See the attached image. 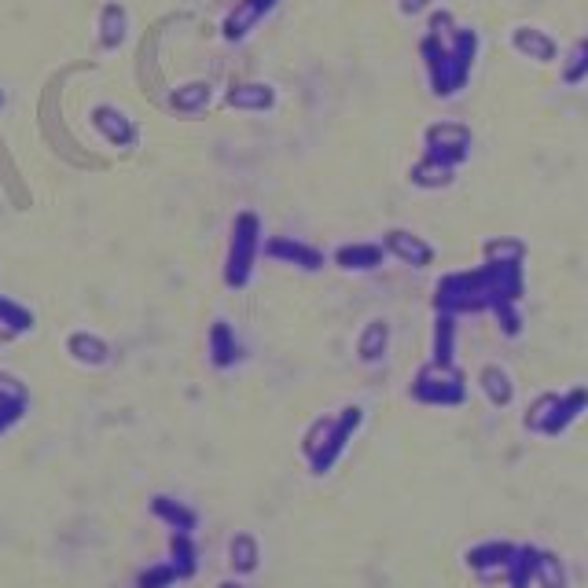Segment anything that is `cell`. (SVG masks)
Here are the masks:
<instances>
[{"instance_id": "cell-4", "label": "cell", "mask_w": 588, "mask_h": 588, "mask_svg": "<svg viewBox=\"0 0 588 588\" xmlns=\"http://www.w3.org/2000/svg\"><path fill=\"white\" fill-rule=\"evenodd\" d=\"M379 243H383L386 258L401 261V265H408V269H430L434 258H438V250L430 247L423 236H416L412 228H386Z\"/></svg>"}, {"instance_id": "cell-1", "label": "cell", "mask_w": 588, "mask_h": 588, "mask_svg": "<svg viewBox=\"0 0 588 588\" xmlns=\"http://www.w3.org/2000/svg\"><path fill=\"white\" fill-rule=\"evenodd\" d=\"M265 254V236H261V217L254 210H239L232 221L225 254V283L232 291H243L254 280V265Z\"/></svg>"}, {"instance_id": "cell-6", "label": "cell", "mask_w": 588, "mask_h": 588, "mask_svg": "<svg viewBox=\"0 0 588 588\" xmlns=\"http://www.w3.org/2000/svg\"><path fill=\"white\" fill-rule=\"evenodd\" d=\"M89 118H92V129H96L111 147H133L136 140H140L136 122L122 111V107H114V103H96Z\"/></svg>"}, {"instance_id": "cell-19", "label": "cell", "mask_w": 588, "mask_h": 588, "mask_svg": "<svg viewBox=\"0 0 588 588\" xmlns=\"http://www.w3.org/2000/svg\"><path fill=\"white\" fill-rule=\"evenodd\" d=\"M386 342H390V324H386V320H372V324L361 331V339H357V353H361V361L364 364L383 361Z\"/></svg>"}, {"instance_id": "cell-9", "label": "cell", "mask_w": 588, "mask_h": 588, "mask_svg": "<svg viewBox=\"0 0 588 588\" xmlns=\"http://www.w3.org/2000/svg\"><path fill=\"white\" fill-rule=\"evenodd\" d=\"M225 107L247 114H265L276 107V89H272L269 81H236L225 92Z\"/></svg>"}, {"instance_id": "cell-8", "label": "cell", "mask_w": 588, "mask_h": 588, "mask_svg": "<svg viewBox=\"0 0 588 588\" xmlns=\"http://www.w3.org/2000/svg\"><path fill=\"white\" fill-rule=\"evenodd\" d=\"M276 4H280V0H236V8H232V12L225 15V23H221V37H225L228 45L247 41V37L254 34V26H258Z\"/></svg>"}, {"instance_id": "cell-15", "label": "cell", "mask_w": 588, "mask_h": 588, "mask_svg": "<svg viewBox=\"0 0 588 588\" xmlns=\"http://www.w3.org/2000/svg\"><path fill=\"white\" fill-rule=\"evenodd\" d=\"M67 353L74 357L78 364H107V357H111V346L100 339V335H92V331H74L67 339Z\"/></svg>"}, {"instance_id": "cell-18", "label": "cell", "mask_w": 588, "mask_h": 588, "mask_svg": "<svg viewBox=\"0 0 588 588\" xmlns=\"http://www.w3.org/2000/svg\"><path fill=\"white\" fill-rule=\"evenodd\" d=\"M210 361H214L217 368H228V364L239 361L236 331H232V324H225V320H217L214 328H210Z\"/></svg>"}, {"instance_id": "cell-14", "label": "cell", "mask_w": 588, "mask_h": 588, "mask_svg": "<svg viewBox=\"0 0 588 588\" xmlns=\"http://www.w3.org/2000/svg\"><path fill=\"white\" fill-rule=\"evenodd\" d=\"M416 397L419 401H438V405H456V401H464V379L460 375H441V379L419 375Z\"/></svg>"}, {"instance_id": "cell-5", "label": "cell", "mask_w": 588, "mask_h": 588, "mask_svg": "<svg viewBox=\"0 0 588 588\" xmlns=\"http://www.w3.org/2000/svg\"><path fill=\"white\" fill-rule=\"evenodd\" d=\"M265 258L280 261V265H291V269H302V272H320L328 265V254L317 250L313 243L298 236H272L265 243Z\"/></svg>"}, {"instance_id": "cell-13", "label": "cell", "mask_w": 588, "mask_h": 588, "mask_svg": "<svg viewBox=\"0 0 588 588\" xmlns=\"http://www.w3.org/2000/svg\"><path fill=\"white\" fill-rule=\"evenodd\" d=\"M214 100V85L210 81H184L177 89L170 92V111L177 114H203Z\"/></svg>"}, {"instance_id": "cell-29", "label": "cell", "mask_w": 588, "mask_h": 588, "mask_svg": "<svg viewBox=\"0 0 588 588\" xmlns=\"http://www.w3.org/2000/svg\"><path fill=\"white\" fill-rule=\"evenodd\" d=\"M0 401H15V405H26V386L15 379V375L0 372Z\"/></svg>"}, {"instance_id": "cell-3", "label": "cell", "mask_w": 588, "mask_h": 588, "mask_svg": "<svg viewBox=\"0 0 588 588\" xmlns=\"http://www.w3.org/2000/svg\"><path fill=\"white\" fill-rule=\"evenodd\" d=\"M471 129H467L464 122H434L423 129V155H430V159L438 162H449V166H464L467 159H471Z\"/></svg>"}, {"instance_id": "cell-12", "label": "cell", "mask_w": 588, "mask_h": 588, "mask_svg": "<svg viewBox=\"0 0 588 588\" xmlns=\"http://www.w3.org/2000/svg\"><path fill=\"white\" fill-rule=\"evenodd\" d=\"M408 181H412V188H423V192H441V188H449V184L456 181V166L423 155V159L408 170Z\"/></svg>"}, {"instance_id": "cell-10", "label": "cell", "mask_w": 588, "mask_h": 588, "mask_svg": "<svg viewBox=\"0 0 588 588\" xmlns=\"http://www.w3.org/2000/svg\"><path fill=\"white\" fill-rule=\"evenodd\" d=\"M331 261L346 272H375L386 265V250L383 243H368V239H357V243H342Z\"/></svg>"}, {"instance_id": "cell-2", "label": "cell", "mask_w": 588, "mask_h": 588, "mask_svg": "<svg viewBox=\"0 0 588 588\" xmlns=\"http://www.w3.org/2000/svg\"><path fill=\"white\" fill-rule=\"evenodd\" d=\"M434 306L438 313H482V309L493 306L489 298V283H486V269L478 265L471 272H449L438 280V291H434Z\"/></svg>"}, {"instance_id": "cell-7", "label": "cell", "mask_w": 588, "mask_h": 588, "mask_svg": "<svg viewBox=\"0 0 588 588\" xmlns=\"http://www.w3.org/2000/svg\"><path fill=\"white\" fill-rule=\"evenodd\" d=\"M511 48H515L522 59L537 63V67L559 63V41H555L548 30H541V26H530V23L515 26V30H511Z\"/></svg>"}, {"instance_id": "cell-27", "label": "cell", "mask_w": 588, "mask_h": 588, "mask_svg": "<svg viewBox=\"0 0 588 588\" xmlns=\"http://www.w3.org/2000/svg\"><path fill=\"white\" fill-rule=\"evenodd\" d=\"M173 570L181 577H188L195 570V548L188 544V533H177V537H173Z\"/></svg>"}, {"instance_id": "cell-32", "label": "cell", "mask_w": 588, "mask_h": 588, "mask_svg": "<svg viewBox=\"0 0 588 588\" xmlns=\"http://www.w3.org/2000/svg\"><path fill=\"white\" fill-rule=\"evenodd\" d=\"M217 588H243V585H236V581H225V585H217Z\"/></svg>"}, {"instance_id": "cell-17", "label": "cell", "mask_w": 588, "mask_h": 588, "mask_svg": "<svg viewBox=\"0 0 588 588\" xmlns=\"http://www.w3.org/2000/svg\"><path fill=\"white\" fill-rule=\"evenodd\" d=\"M26 331H34V313L12 302L8 294H0V339H15V335H26Z\"/></svg>"}, {"instance_id": "cell-22", "label": "cell", "mask_w": 588, "mask_h": 588, "mask_svg": "<svg viewBox=\"0 0 588 588\" xmlns=\"http://www.w3.org/2000/svg\"><path fill=\"white\" fill-rule=\"evenodd\" d=\"M151 511L159 515V519H166L177 533H192L195 526V515L188 508H184L181 500H170V497H155L151 500Z\"/></svg>"}, {"instance_id": "cell-30", "label": "cell", "mask_w": 588, "mask_h": 588, "mask_svg": "<svg viewBox=\"0 0 588 588\" xmlns=\"http://www.w3.org/2000/svg\"><path fill=\"white\" fill-rule=\"evenodd\" d=\"M173 577H181L173 566H155V570H147V574L140 577V588H166Z\"/></svg>"}, {"instance_id": "cell-20", "label": "cell", "mask_w": 588, "mask_h": 588, "mask_svg": "<svg viewBox=\"0 0 588 588\" xmlns=\"http://www.w3.org/2000/svg\"><path fill=\"white\" fill-rule=\"evenodd\" d=\"M559 78L570 89L588 81V37H577L574 45H570V52L563 56V67H559Z\"/></svg>"}, {"instance_id": "cell-33", "label": "cell", "mask_w": 588, "mask_h": 588, "mask_svg": "<svg viewBox=\"0 0 588 588\" xmlns=\"http://www.w3.org/2000/svg\"><path fill=\"white\" fill-rule=\"evenodd\" d=\"M0 107H4V92H0Z\"/></svg>"}, {"instance_id": "cell-24", "label": "cell", "mask_w": 588, "mask_h": 588, "mask_svg": "<svg viewBox=\"0 0 588 588\" xmlns=\"http://www.w3.org/2000/svg\"><path fill=\"white\" fill-rule=\"evenodd\" d=\"M533 574H537L541 588H566V570L552 552L537 555V570H533Z\"/></svg>"}, {"instance_id": "cell-16", "label": "cell", "mask_w": 588, "mask_h": 588, "mask_svg": "<svg viewBox=\"0 0 588 588\" xmlns=\"http://www.w3.org/2000/svg\"><path fill=\"white\" fill-rule=\"evenodd\" d=\"M526 239L519 236H493L482 243V258L493 265H522L526 261Z\"/></svg>"}, {"instance_id": "cell-21", "label": "cell", "mask_w": 588, "mask_h": 588, "mask_svg": "<svg viewBox=\"0 0 588 588\" xmlns=\"http://www.w3.org/2000/svg\"><path fill=\"white\" fill-rule=\"evenodd\" d=\"M453 346H456V317L453 313H438V324H434V364L438 368L453 364Z\"/></svg>"}, {"instance_id": "cell-26", "label": "cell", "mask_w": 588, "mask_h": 588, "mask_svg": "<svg viewBox=\"0 0 588 588\" xmlns=\"http://www.w3.org/2000/svg\"><path fill=\"white\" fill-rule=\"evenodd\" d=\"M511 548L508 544H482V548H475V552L467 555V563L478 566V570H486V566H497V563H511Z\"/></svg>"}, {"instance_id": "cell-31", "label": "cell", "mask_w": 588, "mask_h": 588, "mask_svg": "<svg viewBox=\"0 0 588 588\" xmlns=\"http://www.w3.org/2000/svg\"><path fill=\"white\" fill-rule=\"evenodd\" d=\"M397 8H401V15H423V12H430L434 8V0H397Z\"/></svg>"}, {"instance_id": "cell-25", "label": "cell", "mask_w": 588, "mask_h": 588, "mask_svg": "<svg viewBox=\"0 0 588 588\" xmlns=\"http://www.w3.org/2000/svg\"><path fill=\"white\" fill-rule=\"evenodd\" d=\"M228 552H232V566L243 570V574L258 566V544H254V537H247V533L232 537V548H228Z\"/></svg>"}, {"instance_id": "cell-23", "label": "cell", "mask_w": 588, "mask_h": 588, "mask_svg": "<svg viewBox=\"0 0 588 588\" xmlns=\"http://www.w3.org/2000/svg\"><path fill=\"white\" fill-rule=\"evenodd\" d=\"M482 390H486V397L493 401V405H508L511 401V379H508V372L504 368H486L482 372Z\"/></svg>"}, {"instance_id": "cell-28", "label": "cell", "mask_w": 588, "mask_h": 588, "mask_svg": "<svg viewBox=\"0 0 588 588\" xmlns=\"http://www.w3.org/2000/svg\"><path fill=\"white\" fill-rule=\"evenodd\" d=\"M493 313H497L500 331H504V335H519V331H522L519 302H500V306H493Z\"/></svg>"}, {"instance_id": "cell-11", "label": "cell", "mask_w": 588, "mask_h": 588, "mask_svg": "<svg viewBox=\"0 0 588 588\" xmlns=\"http://www.w3.org/2000/svg\"><path fill=\"white\" fill-rule=\"evenodd\" d=\"M96 30H100V48H107V52L122 48L125 37H129V12H125V4L107 0V4L100 8V23H96Z\"/></svg>"}]
</instances>
